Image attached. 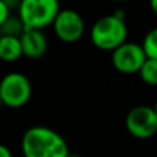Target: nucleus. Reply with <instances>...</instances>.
Segmentation results:
<instances>
[{"instance_id":"nucleus-1","label":"nucleus","mask_w":157,"mask_h":157,"mask_svg":"<svg viewBox=\"0 0 157 157\" xmlns=\"http://www.w3.org/2000/svg\"><path fill=\"white\" fill-rule=\"evenodd\" d=\"M24 157H68L69 147L62 135L46 125H33L22 135Z\"/></svg>"},{"instance_id":"nucleus-2","label":"nucleus","mask_w":157,"mask_h":157,"mask_svg":"<svg viewBox=\"0 0 157 157\" xmlns=\"http://www.w3.org/2000/svg\"><path fill=\"white\" fill-rule=\"evenodd\" d=\"M128 28L125 19L116 14L101 17L94 22L90 30L91 43L102 51H113L127 41Z\"/></svg>"},{"instance_id":"nucleus-3","label":"nucleus","mask_w":157,"mask_h":157,"mask_svg":"<svg viewBox=\"0 0 157 157\" xmlns=\"http://www.w3.org/2000/svg\"><path fill=\"white\" fill-rule=\"evenodd\" d=\"M61 11L59 0H21L18 15L25 29H44L54 24Z\"/></svg>"},{"instance_id":"nucleus-4","label":"nucleus","mask_w":157,"mask_h":157,"mask_svg":"<svg viewBox=\"0 0 157 157\" xmlns=\"http://www.w3.org/2000/svg\"><path fill=\"white\" fill-rule=\"evenodd\" d=\"M32 97V84L25 75L18 72L7 73L0 81V101L10 109L25 106Z\"/></svg>"},{"instance_id":"nucleus-5","label":"nucleus","mask_w":157,"mask_h":157,"mask_svg":"<svg viewBox=\"0 0 157 157\" xmlns=\"http://www.w3.org/2000/svg\"><path fill=\"white\" fill-rule=\"evenodd\" d=\"M125 128L136 139H149L157 134V113L153 106H135L125 117Z\"/></svg>"},{"instance_id":"nucleus-6","label":"nucleus","mask_w":157,"mask_h":157,"mask_svg":"<svg viewBox=\"0 0 157 157\" xmlns=\"http://www.w3.org/2000/svg\"><path fill=\"white\" fill-rule=\"evenodd\" d=\"M147 55L142 44L125 41L112 51V65L117 72L124 75L139 73Z\"/></svg>"},{"instance_id":"nucleus-7","label":"nucleus","mask_w":157,"mask_h":157,"mask_svg":"<svg viewBox=\"0 0 157 157\" xmlns=\"http://www.w3.org/2000/svg\"><path fill=\"white\" fill-rule=\"evenodd\" d=\"M57 37L63 43H76L86 32V24L80 14L73 8H61L52 24Z\"/></svg>"},{"instance_id":"nucleus-8","label":"nucleus","mask_w":157,"mask_h":157,"mask_svg":"<svg viewBox=\"0 0 157 157\" xmlns=\"http://www.w3.org/2000/svg\"><path fill=\"white\" fill-rule=\"evenodd\" d=\"M24 55L30 59H39L46 54L48 48V40L43 29H25L21 35Z\"/></svg>"},{"instance_id":"nucleus-9","label":"nucleus","mask_w":157,"mask_h":157,"mask_svg":"<svg viewBox=\"0 0 157 157\" xmlns=\"http://www.w3.org/2000/svg\"><path fill=\"white\" fill-rule=\"evenodd\" d=\"M24 55L21 36L2 35L0 37V58L4 62H15Z\"/></svg>"},{"instance_id":"nucleus-10","label":"nucleus","mask_w":157,"mask_h":157,"mask_svg":"<svg viewBox=\"0 0 157 157\" xmlns=\"http://www.w3.org/2000/svg\"><path fill=\"white\" fill-rule=\"evenodd\" d=\"M138 75L145 84H147V86H157V59L147 58Z\"/></svg>"},{"instance_id":"nucleus-11","label":"nucleus","mask_w":157,"mask_h":157,"mask_svg":"<svg viewBox=\"0 0 157 157\" xmlns=\"http://www.w3.org/2000/svg\"><path fill=\"white\" fill-rule=\"evenodd\" d=\"M24 30H25V25L22 22V19L19 18V15H17V17L11 15L8 19H6L4 22L0 24V32H2V35L21 36Z\"/></svg>"},{"instance_id":"nucleus-12","label":"nucleus","mask_w":157,"mask_h":157,"mask_svg":"<svg viewBox=\"0 0 157 157\" xmlns=\"http://www.w3.org/2000/svg\"><path fill=\"white\" fill-rule=\"evenodd\" d=\"M142 47L146 52L147 58L157 59V26L150 29L142 40Z\"/></svg>"},{"instance_id":"nucleus-13","label":"nucleus","mask_w":157,"mask_h":157,"mask_svg":"<svg viewBox=\"0 0 157 157\" xmlns=\"http://www.w3.org/2000/svg\"><path fill=\"white\" fill-rule=\"evenodd\" d=\"M11 17V7L7 0H0V24Z\"/></svg>"},{"instance_id":"nucleus-14","label":"nucleus","mask_w":157,"mask_h":157,"mask_svg":"<svg viewBox=\"0 0 157 157\" xmlns=\"http://www.w3.org/2000/svg\"><path fill=\"white\" fill-rule=\"evenodd\" d=\"M0 157H13V153L8 149L6 145H2L0 146Z\"/></svg>"},{"instance_id":"nucleus-15","label":"nucleus","mask_w":157,"mask_h":157,"mask_svg":"<svg viewBox=\"0 0 157 157\" xmlns=\"http://www.w3.org/2000/svg\"><path fill=\"white\" fill-rule=\"evenodd\" d=\"M149 6H150V10L152 13L157 15V0H149Z\"/></svg>"},{"instance_id":"nucleus-16","label":"nucleus","mask_w":157,"mask_h":157,"mask_svg":"<svg viewBox=\"0 0 157 157\" xmlns=\"http://www.w3.org/2000/svg\"><path fill=\"white\" fill-rule=\"evenodd\" d=\"M113 2H117V3H125V2H130V0H113Z\"/></svg>"},{"instance_id":"nucleus-17","label":"nucleus","mask_w":157,"mask_h":157,"mask_svg":"<svg viewBox=\"0 0 157 157\" xmlns=\"http://www.w3.org/2000/svg\"><path fill=\"white\" fill-rule=\"evenodd\" d=\"M68 157H83V156H77V155H69Z\"/></svg>"},{"instance_id":"nucleus-18","label":"nucleus","mask_w":157,"mask_h":157,"mask_svg":"<svg viewBox=\"0 0 157 157\" xmlns=\"http://www.w3.org/2000/svg\"><path fill=\"white\" fill-rule=\"evenodd\" d=\"M153 108H155V110H156V113H157V101H156V103H155V106H153Z\"/></svg>"},{"instance_id":"nucleus-19","label":"nucleus","mask_w":157,"mask_h":157,"mask_svg":"<svg viewBox=\"0 0 157 157\" xmlns=\"http://www.w3.org/2000/svg\"><path fill=\"white\" fill-rule=\"evenodd\" d=\"M14 2H21V0H14Z\"/></svg>"}]
</instances>
